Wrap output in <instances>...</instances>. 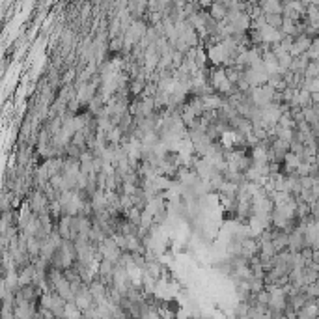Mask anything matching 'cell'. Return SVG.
<instances>
[{
	"instance_id": "6da1fadb",
	"label": "cell",
	"mask_w": 319,
	"mask_h": 319,
	"mask_svg": "<svg viewBox=\"0 0 319 319\" xmlns=\"http://www.w3.org/2000/svg\"><path fill=\"white\" fill-rule=\"evenodd\" d=\"M209 17L217 22L228 21V2H217V4H211V8H209Z\"/></svg>"
},
{
	"instance_id": "7a4b0ae2",
	"label": "cell",
	"mask_w": 319,
	"mask_h": 319,
	"mask_svg": "<svg viewBox=\"0 0 319 319\" xmlns=\"http://www.w3.org/2000/svg\"><path fill=\"white\" fill-rule=\"evenodd\" d=\"M259 8L265 15H284V4L277 0H269V2H259Z\"/></svg>"
}]
</instances>
